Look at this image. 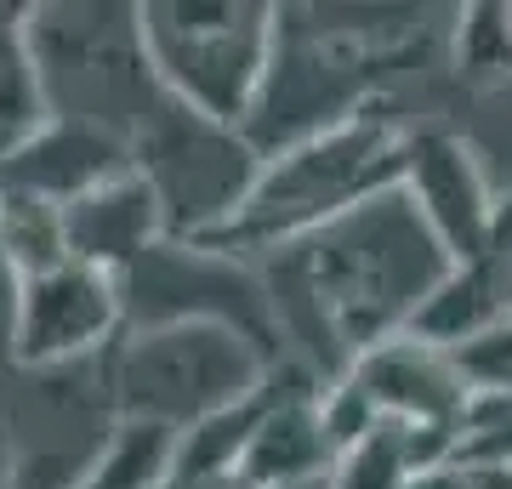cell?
<instances>
[{
	"mask_svg": "<svg viewBox=\"0 0 512 489\" xmlns=\"http://www.w3.org/2000/svg\"><path fill=\"white\" fill-rule=\"evenodd\" d=\"M456 467H512V387H473L456 433Z\"/></svg>",
	"mask_w": 512,
	"mask_h": 489,
	"instance_id": "18",
	"label": "cell"
},
{
	"mask_svg": "<svg viewBox=\"0 0 512 489\" xmlns=\"http://www.w3.org/2000/svg\"><path fill=\"white\" fill-rule=\"evenodd\" d=\"M63 239H69L74 262L126 279L171 234H165V211L154 200V188L137 171H126V177L103 182L97 194H86V200H74L63 211Z\"/></svg>",
	"mask_w": 512,
	"mask_h": 489,
	"instance_id": "13",
	"label": "cell"
},
{
	"mask_svg": "<svg viewBox=\"0 0 512 489\" xmlns=\"http://www.w3.org/2000/svg\"><path fill=\"white\" fill-rule=\"evenodd\" d=\"M274 353L228 325L126 330L109 353V393L120 421L183 438L211 416L245 404L274 376Z\"/></svg>",
	"mask_w": 512,
	"mask_h": 489,
	"instance_id": "5",
	"label": "cell"
},
{
	"mask_svg": "<svg viewBox=\"0 0 512 489\" xmlns=\"http://www.w3.org/2000/svg\"><path fill=\"white\" fill-rule=\"evenodd\" d=\"M490 256H495V251H490ZM507 290H512V256H507Z\"/></svg>",
	"mask_w": 512,
	"mask_h": 489,
	"instance_id": "25",
	"label": "cell"
},
{
	"mask_svg": "<svg viewBox=\"0 0 512 489\" xmlns=\"http://www.w3.org/2000/svg\"><path fill=\"white\" fill-rule=\"evenodd\" d=\"M171 478H177V472H171ZM177 489H256V484L245 478V472H217V478H194V484L177 478Z\"/></svg>",
	"mask_w": 512,
	"mask_h": 489,
	"instance_id": "21",
	"label": "cell"
},
{
	"mask_svg": "<svg viewBox=\"0 0 512 489\" xmlns=\"http://www.w3.org/2000/svg\"><path fill=\"white\" fill-rule=\"evenodd\" d=\"M296 489H330V478H313V484H296Z\"/></svg>",
	"mask_w": 512,
	"mask_h": 489,
	"instance_id": "24",
	"label": "cell"
},
{
	"mask_svg": "<svg viewBox=\"0 0 512 489\" xmlns=\"http://www.w3.org/2000/svg\"><path fill=\"white\" fill-rule=\"evenodd\" d=\"M29 52L52 120H80L131 143L148 109L165 97L143 40V6H120V0L29 6Z\"/></svg>",
	"mask_w": 512,
	"mask_h": 489,
	"instance_id": "4",
	"label": "cell"
},
{
	"mask_svg": "<svg viewBox=\"0 0 512 489\" xmlns=\"http://www.w3.org/2000/svg\"><path fill=\"white\" fill-rule=\"evenodd\" d=\"M0 489H18V484H12V444H6V416H0Z\"/></svg>",
	"mask_w": 512,
	"mask_h": 489,
	"instance_id": "22",
	"label": "cell"
},
{
	"mask_svg": "<svg viewBox=\"0 0 512 489\" xmlns=\"http://www.w3.org/2000/svg\"><path fill=\"white\" fill-rule=\"evenodd\" d=\"M46 120L52 109H46L35 52H29V6L0 0V160L18 154Z\"/></svg>",
	"mask_w": 512,
	"mask_h": 489,
	"instance_id": "14",
	"label": "cell"
},
{
	"mask_svg": "<svg viewBox=\"0 0 512 489\" xmlns=\"http://www.w3.org/2000/svg\"><path fill=\"white\" fill-rule=\"evenodd\" d=\"M126 336V290L120 279L86 262H57L29 273L12 290L6 313V359L12 370H74L109 359Z\"/></svg>",
	"mask_w": 512,
	"mask_h": 489,
	"instance_id": "9",
	"label": "cell"
},
{
	"mask_svg": "<svg viewBox=\"0 0 512 489\" xmlns=\"http://www.w3.org/2000/svg\"><path fill=\"white\" fill-rule=\"evenodd\" d=\"M131 171V143L114 131L80 126V120H46V126L0 160V188L46 200L57 211H69L74 200L97 194L103 182Z\"/></svg>",
	"mask_w": 512,
	"mask_h": 489,
	"instance_id": "12",
	"label": "cell"
},
{
	"mask_svg": "<svg viewBox=\"0 0 512 489\" xmlns=\"http://www.w3.org/2000/svg\"><path fill=\"white\" fill-rule=\"evenodd\" d=\"M57 262H69V239H63V211L29 194L0 188V268L12 279L46 273Z\"/></svg>",
	"mask_w": 512,
	"mask_h": 489,
	"instance_id": "15",
	"label": "cell"
},
{
	"mask_svg": "<svg viewBox=\"0 0 512 489\" xmlns=\"http://www.w3.org/2000/svg\"><path fill=\"white\" fill-rule=\"evenodd\" d=\"M279 6L262 0H148L143 40L160 86L222 126L251 120L274 63Z\"/></svg>",
	"mask_w": 512,
	"mask_h": 489,
	"instance_id": "6",
	"label": "cell"
},
{
	"mask_svg": "<svg viewBox=\"0 0 512 489\" xmlns=\"http://www.w3.org/2000/svg\"><path fill=\"white\" fill-rule=\"evenodd\" d=\"M120 290H126V330L228 325L239 336H251L262 353L291 359L268 279L245 256L211 251V245H194V239H165L120 279Z\"/></svg>",
	"mask_w": 512,
	"mask_h": 489,
	"instance_id": "8",
	"label": "cell"
},
{
	"mask_svg": "<svg viewBox=\"0 0 512 489\" xmlns=\"http://www.w3.org/2000/svg\"><path fill=\"white\" fill-rule=\"evenodd\" d=\"M348 376L365 387L387 421H410V427L461 433V416L473 404V381H467L461 359L421 336H393V342L370 347Z\"/></svg>",
	"mask_w": 512,
	"mask_h": 489,
	"instance_id": "11",
	"label": "cell"
},
{
	"mask_svg": "<svg viewBox=\"0 0 512 489\" xmlns=\"http://www.w3.org/2000/svg\"><path fill=\"white\" fill-rule=\"evenodd\" d=\"M410 489H467V472L450 461V467H433V472H416L410 478Z\"/></svg>",
	"mask_w": 512,
	"mask_h": 489,
	"instance_id": "19",
	"label": "cell"
},
{
	"mask_svg": "<svg viewBox=\"0 0 512 489\" xmlns=\"http://www.w3.org/2000/svg\"><path fill=\"white\" fill-rule=\"evenodd\" d=\"M467 489H512V467H461Z\"/></svg>",
	"mask_w": 512,
	"mask_h": 489,
	"instance_id": "20",
	"label": "cell"
},
{
	"mask_svg": "<svg viewBox=\"0 0 512 489\" xmlns=\"http://www.w3.org/2000/svg\"><path fill=\"white\" fill-rule=\"evenodd\" d=\"M456 74L473 86L512 80V6H467L456 18Z\"/></svg>",
	"mask_w": 512,
	"mask_h": 489,
	"instance_id": "17",
	"label": "cell"
},
{
	"mask_svg": "<svg viewBox=\"0 0 512 489\" xmlns=\"http://www.w3.org/2000/svg\"><path fill=\"white\" fill-rule=\"evenodd\" d=\"M0 290H6V296H12V290H18V279H12V273L0 268Z\"/></svg>",
	"mask_w": 512,
	"mask_h": 489,
	"instance_id": "23",
	"label": "cell"
},
{
	"mask_svg": "<svg viewBox=\"0 0 512 489\" xmlns=\"http://www.w3.org/2000/svg\"><path fill=\"white\" fill-rule=\"evenodd\" d=\"M262 154L239 126L188 109L165 91L131 137V171L154 188L171 239H211L245 211Z\"/></svg>",
	"mask_w": 512,
	"mask_h": 489,
	"instance_id": "7",
	"label": "cell"
},
{
	"mask_svg": "<svg viewBox=\"0 0 512 489\" xmlns=\"http://www.w3.org/2000/svg\"><path fill=\"white\" fill-rule=\"evenodd\" d=\"M410 52L416 23H336V12L279 6L274 63L245 120V137L262 160H274L308 137L348 126L370 114L376 86L399 63H410Z\"/></svg>",
	"mask_w": 512,
	"mask_h": 489,
	"instance_id": "2",
	"label": "cell"
},
{
	"mask_svg": "<svg viewBox=\"0 0 512 489\" xmlns=\"http://www.w3.org/2000/svg\"><path fill=\"white\" fill-rule=\"evenodd\" d=\"M256 268L274 296L285 353L319 381H342L370 347L416 330L421 308L456 273V256L404 188H387L319 234L256 256Z\"/></svg>",
	"mask_w": 512,
	"mask_h": 489,
	"instance_id": "1",
	"label": "cell"
},
{
	"mask_svg": "<svg viewBox=\"0 0 512 489\" xmlns=\"http://www.w3.org/2000/svg\"><path fill=\"white\" fill-rule=\"evenodd\" d=\"M404 143H410V131H399L387 114L370 109L359 120H348V126L325 131V137H308V143L285 148V154H274L262 165L245 211L222 234L194 239V245L256 262V256L279 251V245H296V239L319 234L342 211L399 188Z\"/></svg>",
	"mask_w": 512,
	"mask_h": 489,
	"instance_id": "3",
	"label": "cell"
},
{
	"mask_svg": "<svg viewBox=\"0 0 512 489\" xmlns=\"http://www.w3.org/2000/svg\"><path fill=\"white\" fill-rule=\"evenodd\" d=\"M177 467V438L160 427H120V438L109 444V455L97 461L74 489H160Z\"/></svg>",
	"mask_w": 512,
	"mask_h": 489,
	"instance_id": "16",
	"label": "cell"
},
{
	"mask_svg": "<svg viewBox=\"0 0 512 489\" xmlns=\"http://www.w3.org/2000/svg\"><path fill=\"white\" fill-rule=\"evenodd\" d=\"M399 188L416 200V211L427 217V228L444 239V251L461 262H478L490 251L495 228V200L484 171H478L473 148L450 137V131H416L404 143V177Z\"/></svg>",
	"mask_w": 512,
	"mask_h": 489,
	"instance_id": "10",
	"label": "cell"
}]
</instances>
